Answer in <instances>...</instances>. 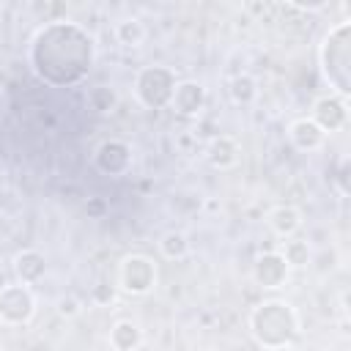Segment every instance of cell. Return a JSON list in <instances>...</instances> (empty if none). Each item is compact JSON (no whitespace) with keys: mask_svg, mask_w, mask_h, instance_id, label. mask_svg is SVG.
Returning <instances> with one entry per match:
<instances>
[{"mask_svg":"<svg viewBox=\"0 0 351 351\" xmlns=\"http://www.w3.org/2000/svg\"><path fill=\"white\" fill-rule=\"evenodd\" d=\"M159 252L167 258V261H184L189 255V239L181 233V230H167L162 239H159Z\"/></svg>","mask_w":351,"mask_h":351,"instance_id":"19","label":"cell"},{"mask_svg":"<svg viewBox=\"0 0 351 351\" xmlns=\"http://www.w3.org/2000/svg\"><path fill=\"white\" fill-rule=\"evenodd\" d=\"M288 140L293 143V148L310 154V151H318V148L324 145L326 134H324L310 118H296V121H291V126H288Z\"/></svg>","mask_w":351,"mask_h":351,"instance_id":"13","label":"cell"},{"mask_svg":"<svg viewBox=\"0 0 351 351\" xmlns=\"http://www.w3.org/2000/svg\"><path fill=\"white\" fill-rule=\"evenodd\" d=\"M118 282L132 296H145L156 285V266L148 255H126L118 266Z\"/></svg>","mask_w":351,"mask_h":351,"instance_id":"6","label":"cell"},{"mask_svg":"<svg viewBox=\"0 0 351 351\" xmlns=\"http://www.w3.org/2000/svg\"><path fill=\"white\" fill-rule=\"evenodd\" d=\"M36 313L33 291L22 282H8L0 288V324L25 326Z\"/></svg>","mask_w":351,"mask_h":351,"instance_id":"5","label":"cell"},{"mask_svg":"<svg viewBox=\"0 0 351 351\" xmlns=\"http://www.w3.org/2000/svg\"><path fill=\"white\" fill-rule=\"evenodd\" d=\"M115 38L123 47H140L145 41V25L137 16H126L115 25Z\"/></svg>","mask_w":351,"mask_h":351,"instance_id":"18","label":"cell"},{"mask_svg":"<svg viewBox=\"0 0 351 351\" xmlns=\"http://www.w3.org/2000/svg\"><path fill=\"white\" fill-rule=\"evenodd\" d=\"M266 222H269V228H271L274 236H280V239H293L296 230L302 228V211H299L296 206L280 203V206H274V208L266 214Z\"/></svg>","mask_w":351,"mask_h":351,"instance_id":"11","label":"cell"},{"mask_svg":"<svg viewBox=\"0 0 351 351\" xmlns=\"http://www.w3.org/2000/svg\"><path fill=\"white\" fill-rule=\"evenodd\" d=\"M88 211H101V203L96 200V203H88Z\"/></svg>","mask_w":351,"mask_h":351,"instance_id":"25","label":"cell"},{"mask_svg":"<svg viewBox=\"0 0 351 351\" xmlns=\"http://www.w3.org/2000/svg\"><path fill=\"white\" fill-rule=\"evenodd\" d=\"M288 274H291V269H288V263L282 261V255L277 250L258 255V261L252 266V277L261 288H280V285H285Z\"/></svg>","mask_w":351,"mask_h":351,"instance_id":"10","label":"cell"},{"mask_svg":"<svg viewBox=\"0 0 351 351\" xmlns=\"http://www.w3.org/2000/svg\"><path fill=\"white\" fill-rule=\"evenodd\" d=\"M239 143L233 140V137H228V134H219V137H214L208 145H206V159H208V165L211 167H217V170H228V167H233L236 162H239Z\"/></svg>","mask_w":351,"mask_h":351,"instance_id":"14","label":"cell"},{"mask_svg":"<svg viewBox=\"0 0 351 351\" xmlns=\"http://www.w3.org/2000/svg\"><path fill=\"white\" fill-rule=\"evenodd\" d=\"M93 38L74 22H52L33 38V69L52 85H69L85 77L93 66Z\"/></svg>","mask_w":351,"mask_h":351,"instance_id":"1","label":"cell"},{"mask_svg":"<svg viewBox=\"0 0 351 351\" xmlns=\"http://www.w3.org/2000/svg\"><path fill=\"white\" fill-rule=\"evenodd\" d=\"M170 107L181 118H197L206 107V88L195 80H178L176 90H173V99H170Z\"/></svg>","mask_w":351,"mask_h":351,"instance_id":"9","label":"cell"},{"mask_svg":"<svg viewBox=\"0 0 351 351\" xmlns=\"http://www.w3.org/2000/svg\"><path fill=\"white\" fill-rule=\"evenodd\" d=\"M176 74L167 66H145L134 77V93L143 107L148 110H162L170 104L173 90H176Z\"/></svg>","mask_w":351,"mask_h":351,"instance_id":"4","label":"cell"},{"mask_svg":"<svg viewBox=\"0 0 351 351\" xmlns=\"http://www.w3.org/2000/svg\"><path fill=\"white\" fill-rule=\"evenodd\" d=\"M230 99H233V104H239V107H250L255 99H258V80L252 77V74H236L233 80H230Z\"/></svg>","mask_w":351,"mask_h":351,"instance_id":"17","label":"cell"},{"mask_svg":"<svg viewBox=\"0 0 351 351\" xmlns=\"http://www.w3.org/2000/svg\"><path fill=\"white\" fill-rule=\"evenodd\" d=\"M346 170H348V162H340V173H337V181H340V192H343V195L348 192V184H346Z\"/></svg>","mask_w":351,"mask_h":351,"instance_id":"24","label":"cell"},{"mask_svg":"<svg viewBox=\"0 0 351 351\" xmlns=\"http://www.w3.org/2000/svg\"><path fill=\"white\" fill-rule=\"evenodd\" d=\"M291 8H299V11H324V8H329V3H326V0H318V3L293 0V3H291Z\"/></svg>","mask_w":351,"mask_h":351,"instance_id":"23","label":"cell"},{"mask_svg":"<svg viewBox=\"0 0 351 351\" xmlns=\"http://www.w3.org/2000/svg\"><path fill=\"white\" fill-rule=\"evenodd\" d=\"M143 343V329L134 321H118L110 329V346L115 351H137Z\"/></svg>","mask_w":351,"mask_h":351,"instance_id":"15","label":"cell"},{"mask_svg":"<svg viewBox=\"0 0 351 351\" xmlns=\"http://www.w3.org/2000/svg\"><path fill=\"white\" fill-rule=\"evenodd\" d=\"M277 252L282 255L288 269H304L313 261V250H310V244L304 239H288V241H282V247Z\"/></svg>","mask_w":351,"mask_h":351,"instance_id":"16","label":"cell"},{"mask_svg":"<svg viewBox=\"0 0 351 351\" xmlns=\"http://www.w3.org/2000/svg\"><path fill=\"white\" fill-rule=\"evenodd\" d=\"M321 74L329 82L332 93L340 99H348L351 93V22L340 19L326 30L318 49Z\"/></svg>","mask_w":351,"mask_h":351,"instance_id":"3","label":"cell"},{"mask_svg":"<svg viewBox=\"0 0 351 351\" xmlns=\"http://www.w3.org/2000/svg\"><path fill=\"white\" fill-rule=\"evenodd\" d=\"M14 274L22 285H33L47 274V261L38 250H19L14 255Z\"/></svg>","mask_w":351,"mask_h":351,"instance_id":"12","label":"cell"},{"mask_svg":"<svg viewBox=\"0 0 351 351\" xmlns=\"http://www.w3.org/2000/svg\"><path fill=\"white\" fill-rule=\"evenodd\" d=\"M310 121L326 134V132H340L348 123V101L335 96V93H324L313 101V112Z\"/></svg>","mask_w":351,"mask_h":351,"instance_id":"7","label":"cell"},{"mask_svg":"<svg viewBox=\"0 0 351 351\" xmlns=\"http://www.w3.org/2000/svg\"><path fill=\"white\" fill-rule=\"evenodd\" d=\"M250 335L263 351L291 346L299 335V315L293 304L282 299H266L255 304L250 313Z\"/></svg>","mask_w":351,"mask_h":351,"instance_id":"2","label":"cell"},{"mask_svg":"<svg viewBox=\"0 0 351 351\" xmlns=\"http://www.w3.org/2000/svg\"><path fill=\"white\" fill-rule=\"evenodd\" d=\"M88 101H90V107L96 110V112H110V110H115V104H118V96H115V90H110V88H93L90 93H88Z\"/></svg>","mask_w":351,"mask_h":351,"instance_id":"20","label":"cell"},{"mask_svg":"<svg viewBox=\"0 0 351 351\" xmlns=\"http://www.w3.org/2000/svg\"><path fill=\"white\" fill-rule=\"evenodd\" d=\"M80 313H82V302H80L77 296H60V299H58V315L74 318V315H80Z\"/></svg>","mask_w":351,"mask_h":351,"instance_id":"22","label":"cell"},{"mask_svg":"<svg viewBox=\"0 0 351 351\" xmlns=\"http://www.w3.org/2000/svg\"><path fill=\"white\" fill-rule=\"evenodd\" d=\"M93 162H96V167L104 176H123L132 167V148H129V143L115 140V137L112 140H104L96 148Z\"/></svg>","mask_w":351,"mask_h":351,"instance_id":"8","label":"cell"},{"mask_svg":"<svg viewBox=\"0 0 351 351\" xmlns=\"http://www.w3.org/2000/svg\"><path fill=\"white\" fill-rule=\"evenodd\" d=\"M266 351H293L291 346H282V348H266Z\"/></svg>","mask_w":351,"mask_h":351,"instance_id":"26","label":"cell"},{"mask_svg":"<svg viewBox=\"0 0 351 351\" xmlns=\"http://www.w3.org/2000/svg\"><path fill=\"white\" fill-rule=\"evenodd\" d=\"M90 299H93L96 304H112V302H115V285H110V282H96L93 291H90Z\"/></svg>","mask_w":351,"mask_h":351,"instance_id":"21","label":"cell"},{"mask_svg":"<svg viewBox=\"0 0 351 351\" xmlns=\"http://www.w3.org/2000/svg\"><path fill=\"white\" fill-rule=\"evenodd\" d=\"M0 93H3V88H0Z\"/></svg>","mask_w":351,"mask_h":351,"instance_id":"27","label":"cell"}]
</instances>
